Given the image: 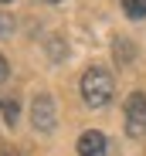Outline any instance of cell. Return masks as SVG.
I'll return each instance as SVG.
<instances>
[{
	"instance_id": "cell-1",
	"label": "cell",
	"mask_w": 146,
	"mask_h": 156,
	"mask_svg": "<svg viewBox=\"0 0 146 156\" xmlns=\"http://www.w3.org/2000/svg\"><path fill=\"white\" fill-rule=\"evenodd\" d=\"M116 95V82H112V75L99 65H92L85 75H82V98H85V105L88 109H105L109 102Z\"/></svg>"
},
{
	"instance_id": "cell-2",
	"label": "cell",
	"mask_w": 146,
	"mask_h": 156,
	"mask_svg": "<svg viewBox=\"0 0 146 156\" xmlns=\"http://www.w3.org/2000/svg\"><path fill=\"white\" fill-rule=\"evenodd\" d=\"M58 122V109H55V98L48 92H37L34 102H31V126L34 133H51Z\"/></svg>"
},
{
	"instance_id": "cell-3",
	"label": "cell",
	"mask_w": 146,
	"mask_h": 156,
	"mask_svg": "<svg viewBox=\"0 0 146 156\" xmlns=\"http://www.w3.org/2000/svg\"><path fill=\"white\" fill-rule=\"evenodd\" d=\"M126 136L129 139L146 136V95L143 92H133L126 98Z\"/></svg>"
},
{
	"instance_id": "cell-4",
	"label": "cell",
	"mask_w": 146,
	"mask_h": 156,
	"mask_svg": "<svg viewBox=\"0 0 146 156\" xmlns=\"http://www.w3.org/2000/svg\"><path fill=\"white\" fill-rule=\"evenodd\" d=\"M105 136L99 133V129H85V133L78 136V156H105Z\"/></svg>"
},
{
	"instance_id": "cell-5",
	"label": "cell",
	"mask_w": 146,
	"mask_h": 156,
	"mask_svg": "<svg viewBox=\"0 0 146 156\" xmlns=\"http://www.w3.org/2000/svg\"><path fill=\"white\" fill-rule=\"evenodd\" d=\"M112 58H116L119 65H129V61L136 58L133 41H129V37H116V44H112Z\"/></svg>"
},
{
	"instance_id": "cell-6",
	"label": "cell",
	"mask_w": 146,
	"mask_h": 156,
	"mask_svg": "<svg viewBox=\"0 0 146 156\" xmlns=\"http://www.w3.org/2000/svg\"><path fill=\"white\" fill-rule=\"evenodd\" d=\"M0 115H4V122H7V126H17V115H20L17 98H0Z\"/></svg>"
},
{
	"instance_id": "cell-7",
	"label": "cell",
	"mask_w": 146,
	"mask_h": 156,
	"mask_svg": "<svg viewBox=\"0 0 146 156\" xmlns=\"http://www.w3.org/2000/svg\"><path fill=\"white\" fill-rule=\"evenodd\" d=\"M123 10H126V17L143 20L146 17V0H123Z\"/></svg>"
},
{
	"instance_id": "cell-8",
	"label": "cell",
	"mask_w": 146,
	"mask_h": 156,
	"mask_svg": "<svg viewBox=\"0 0 146 156\" xmlns=\"http://www.w3.org/2000/svg\"><path fill=\"white\" fill-rule=\"evenodd\" d=\"M10 31H14V17L0 10V37H10Z\"/></svg>"
},
{
	"instance_id": "cell-9",
	"label": "cell",
	"mask_w": 146,
	"mask_h": 156,
	"mask_svg": "<svg viewBox=\"0 0 146 156\" xmlns=\"http://www.w3.org/2000/svg\"><path fill=\"white\" fill-rule=\"evenodd\" d=\"M7 75H10V68H7V58L0 55V82H7Z\"/></svg>"
},
{
	"instance_id": "cell-10",
	"label": "cell",
	"mask_w": 146,
	"mask_h": 156,
	"mask_svg": "<svg viewBox=\"0 0 146 156\" xmlns=\"http://www.w3.org/2000/svg\"><path fill=\"white\" fill-rule=\"evenodd\" d=\"M0 156H20V153H14V149H0Z\"/></svg>"
},
{
	"instance_id": "cell-11",
	"label": "cell",
	"mask_w": 146,
	"mask_h": 156,
	"mask_svg": "<svg viewBox=\"0 0 146 156\" xmlns=\"http://www.w3.org/2000/svg\"><path fill=\"white\" fill-rule=\"evenodd\" d=\"M48 4H61V0H48Z\"/></svg>"
},
{
	"instance_id": "cell-12",
	"label": "cell",
	"mask_w": 146,
	"mask_h": 156,
	"mask_svg": "<svg viewBox=\"0 0 146 156\" xmlns=\"http://www.w3.org/2000/svg\"><path fill=\"white\" fill-rule=\"evenodd\" d=\"M0 4H10V0H0Z\"/></svg>"
}]
</instances>
